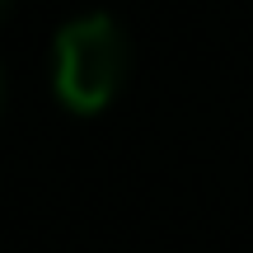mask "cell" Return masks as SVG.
Returning <instances> with one entry per match:
<instances>
[{"label":"cell","instance_id":"obj_1","mask_svg":"<svg viewBox=\"0 0 253 253\" xmlns=\"http://www.w3.org/2000/svg\"><path fill=\"white\" fill-rule=\"evenodd\" d=\"M131 47L113 14H75L52 47V84L71 113H94L118 94Z\"/></svg>","mask_w":253,"mask_h":253},{"label":"cell","instance_id":"obj_2","mask_svg":"<svg viewBox=\"0 0 253 253\" xmlns=\"http://www.w3.org/2000/svg\"><path fill=\"white\" fill-rule=\"evenodd\" d=\"M0 103H5V71H0Z\"/></svg>","mask_w":253,"mask_h":253},{"label":"cell","instance_id":"obj_3","mask_svg":"<svg viewBox=\"0 0 253 253\" xmlns=\"http://www.w3.org/2000/svg\"><path fill=\"white\" fill-rule=\"evenodd\" d=\"M5 5H9V0H0V9H5Z\"/></svg>","mask_w":253,"mask_h":253}]
</instances>
